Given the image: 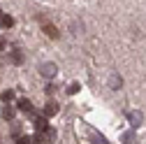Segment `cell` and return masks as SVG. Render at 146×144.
Segmentation results:
<instances>
[{"instance_id":"obj_1","label":"cell","mask_w":146,"mask_h":144,"mask_svg":"<svg viewBox=\"0 0 146 144\" xmlns=\"http://www.w3.org/2000/svg\"><path fill=\"white\" fill-rule=\"evenodd\" d=\"M79 130L84 133V137H88L93 144H109V142H107V137H104V135H100L95 128H90L88 123H79Z\"/></svg>"},{"instance_id":"obj_2","label":"cell","mask_w":146,"mask_h":144,"mask_svg":"<svg viewBox=\"0 0 146 144\" xmlns=\"http://www.w3.org/2000/svg\"><path fill=\"white\" fill-rule=\"evenodd\" d=\"M19 109H21L23 114H35L33 102H30V100H26V98H21V100H19Z\"/></svg>"},{"instance_id":"obj_3","label":"cell","mask_w":146,"mask_h":144,"mask_svg":"<svg viewBox=\"0 0 146 144\" xmlns=\"http://www.w3.org/2000/svg\"><path fill=\"white\" fill-rule=\"evenodd\" d=\"M53 114H58V105L51 100V102H46V105H44V112H42V116H46V119H49V116H53Z\"/></svg>"},{"instance_id":"obj_4","label":"cell","mask_w":146,"mask_h":144,"mask_svg":"<svg viewBox=\"0 0 146 144\" xmlns=\"http://www.w3.org/2000/svg\"><path fill=\"white\" fill-rule=\"evenodd\" d=\"M40 72H42L44 77H56V65H53V63H44L40 67Z\"/></svg>"},{"instance_id":"obj_5","label":"cell","mask_w":146,"mask_h":144,"mask_svg":"<svg viewBox=\"0 0 146 144\" xmlns=\"http://www.w3.org/2000/svg\"><path fill=\"white\" fill-rule=\"evenodd\" d=\"M35 128H37V133H44V130L49 128L46 116H35Z\"/></svg>"},{"instance_id":"obj_6","label":"cell","mask_w":146,"mask_h":144,"mask_svg":"<svg viewBox=\"0 0 146 144\" xmlns=\"http://www.w3.org/2000/svg\"><path fill=\"white\" fill-rule=\"evenodd\" d=\"M42 139H44V144H51L53 139H56V130H53L51 125H49V128H46V130L42 133Z\"/></svg>"},{"instance_id":"obj_7","label":"cell","mask_w":146,"mask_h":144,"mask_svg":"<svg viewBox=\"0 0 146 144\" xmlns=\"http://www.w3.org/2000/svg\"><path fill=\"white\" fill-rule=\"evenodd\" d=\"M44 33L49 35L51 40H56V37H58V28H56V26H51V23H44Z\"/></svg>"},{"instance_id":"obj_8","label":"cell","mask_w":146,"mask_h":144,"mask_svg":"<svg viewBox=\"0 0 146 144\" xmlns=\"http://www.w3.org/2000/svg\"><path fill=\"white\" fill-rule=\"evenodd\" d=\"M0 26H3V28H12L14 19H12V16H0Z\"/></svg>"},{"instance_id":"obj_9","label":"cell","mask_w":146,"mask_h":144,"mask_svg":"<svg viewBox=\"0 0 146 144\" xmlns=\"http://www.w3.org/2000/svg\"><path fill=\"white\" fill-rule=\"evenodd\" d=\"M16 144H33V137L30 135H19L16 137Z\"/></svg>"},{"instance_id":"obj_10","label":"cell","mask_w":146,"mask_h":144,"mask_svg":"<svg viewBox=\"0 0 146 144\" xmlns=\"http://www.w3.org/2000/svg\"><path fill=\"white\" fill-rule=\"evenodd\" d=\"M3 119H14V109H12V107H5V109H3Z\"/></svg>"},{"instance_id":"obj_11","label":"cell","mask_w":146,"mask_h":144,"mask_svg":"<svg viewBox=\"0 0 146 144\" xmlns=\"http://www.w3.org/2000/svg\"><path fill=\"white\" fill-rule=\"evenodd\" d=\"M3 102H9V100H14V91H3Z\"/></svg>"},{"instance_id":"obj_12","label":"cell","mask_w":146,"mask_h":144,"mask_svg":"<svg viewBox=\"0 0 146 144\" xmlns=\"http://www.w3.org/2000/svg\"><path fill=\"white\" fill-rule=\"evenodd\" d=\"M135 142V133H125L123 135V144H132Z\"/></svg>"},{"instance_id":"obj_13","label":"cell","mask_w":146,"mask_h":144,"mask_svg":"<svg viewBox=\"0 0 146 144\" xmlns=\"http://www.w3.org/2000/svg\"><path fill=\"white\" fill-rule=\"evenodd\" d=\"M130 121L135 123V128H137V125L141 123V114H135V112H132V114H130Z\"/></svg>"},{"instance_id":"obj_14","label":"cell","mask_w":146,"mask_h":144,"mask_svg":"<svg viewBox=\"0 0 146 144\" xmlns=\"http://www.w3.org/2000/svg\"><path fill=\"white\" fill-rule=\"evenodd\" d=\"M77 91H79V84H72V86H70V88H67V93H70V95H74V93H77Z\"/></svg>"},{"instance_id":"obj_15","label":"cell","mask_w":146,"mask_h":144,"mask_svg":"<svg viewBox=\"0 0 146 144\" xmlns=\"http://www.w3.org/2000/svg\"><path fill=\"white\" fill-rule=\"evenodd\" d=\"M12 61H14V63H21V53L14 51V53H12Z\"/></svg>"},{"instance_id":"obj_16","label":"cell","mask_w":146,"mask_h":144,"mask_svg":"<svg viewBox=\"0 0 146 144\" xmlns=\"http://www.w3.org/2000/svg\"><path fill=\"white\" fill-rule=\"evenodd\" d=\"M46 93H49V95H51V93H56V86H53V84H49V86H46Z\"/></svg>"},{"instance_id":"obj_17","label":"cell","mask_w":146,"mask_h":144,"mask_svg":"<svg viewBox=\"0 0 146 144\" xmlns=\"http://www.w3.org/2000/svg\"><path fill=\"white\" fill-rule=\"evenodd\" d=\"M12 135H16V137L21 135V128H19V125H14V128H12Z\"/></svg>"},{"instance_id":"obj_18","label":"cell","mask_w":146,"mask_h":144,"mask_svg":"<svg viewBox=\"0 0 146 144\" xmlns=\"http://www.w3.org/2000/svg\"><path fill=\"white\" fill-rule=\"evenodd\" d=\"M3 47H5V44H3V42H0V51H3Z\"/></svg>"},{"instance_id":"obj_19","label":"cell","mask_w":146,"mask_h":144,"mask_svg":"<svg viewBox=\"0 0 146 144\" xmlns=\"http://www.w3.org/2000/svg\"><path fill=\"white\" fill-rule=\"evenodd\" d=\"M0 14H3V12H0Z\"/></svg>"}]
</instances>
